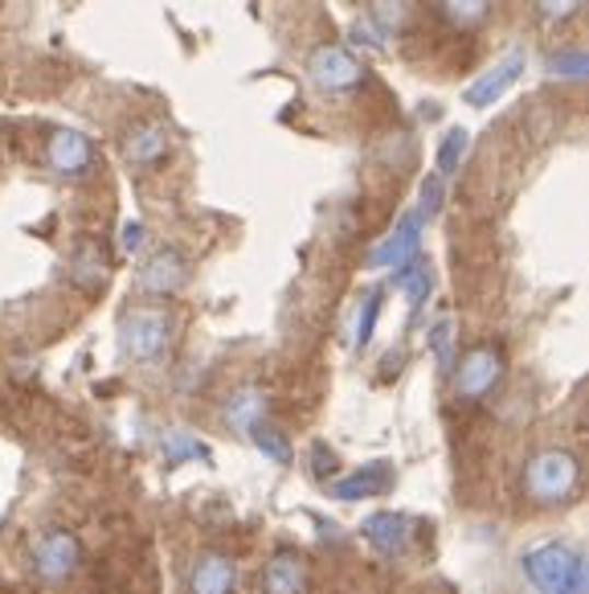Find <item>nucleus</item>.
Here are the masks:
<instances>
[{"label": "nucleus", "mask_w": 589, "mask_h": 594, "mask_svg": "<svg viewBox=\"0 0 589 594\" xmlns=\"http://www.w3.org/2000/svg\"><path fill=\"white\" fill-rule=\"evenodd\" d=\"M311 471H315L320 480H332V476H336V455L327 452L324 443H315V447H311Z\"/></svg>", "instance_id": "7c9ffc66"}, {"label": "nucleus", "mask_w": 589, "mask_h": 594, "mask_svg": "<svg viewBox=\"0 0 589 594\" xmlns=\"http://www.w3.org/2000/svg\"><path fill=\"white\" fill-rule=\"evenodd\" d=\"M70 275L82 287H103L107 283V251L94 242V238H82L70 254Z\"/></svg>", "instance_id": "a211bd4d"}, {"label": "nucleus", "mask_w": 589, "mask_h": 594, "mask_svg": "<svg viewBox=\"0 0 589 594\" xmlns=\"http://www.w3.org/2000/svg\"><path fill=\"white\" fill-rule=\"evenodd\" d=\"M188 591L193 594H233L238 591V562L218 553V549H205L188 566Z\"/></svg>", "instance_id": "9d476101"}, {"label": "nucleus", "mask_w": 589, "mask_h": 594, "mask_svg": "<svg viewBox=\"0 0 589 594\" xmlns=\"http://www.w3.org/2000/svg\"><path fill=\"white\" fill-rule=\"evenodd\" d=\"M466 127H450L447 136H442V144H438V176H454L459 172V164H463L466 157Z\"/></svg>", "instance_id": "4be33fe9"}, {"label": "nucleus", "mask_w": 589, "mask_h": 594, "mask_svg": "<svg viewBox=\"0 0 589 594\" xmlns=\"http://www.w3.org/2000/svg\"><path fill=\"white\" fill-rule=\"evenodd\" d=\"M450 336H454V324H450V320H438L435 329L426 332V341H430V349H435V357H438V369H450V353H454Z\"/></svg>", "instance_id": "bb28decb"}, {"label": "nucleus", "mask_w": 589, "mask_h": 594, "mask_svg": "<svg viewBox=\"0 0 589 594\" xmlns=\"http://www.w3.org/2000/svg\"><path fill=\"white\" fill-rule=\"evenodd\" d=\"M421 214L414 209V214H405L393 230H389L377 247H372V254H369V266H402V263H409V259H418L421 254Z\"/></svg>", "instance_id": "6e6552de"}, {"label": "nucleus", "mask_w": 589, "mask_h": 594, "mask_svg": "<svg viewBox=\"0 0 589 594\" xmlns=\"http://www.w3.org/2000/svg\"><path fill=\"white\" fill-rule=\"evenodd\" d=\"M185 283H188V263L176 247H160V251H152L140 263V271H136V287H140L143 296H155V299L176 296Z\"/></svg>", "instance_id": "0eeeda50"}, {"label": "nucleus", "mask_w": 589, "mask_h": 594, "mask_svg": "<svg viewBox=\"0 0 589 594\" xmlns=\"http://www.w3.org/2000/svg\"><path fill=\"white\" fill-rule=\"evenodd\" d=\"M581 484V464L565 447H544L524 464V496L541 509H557Z\"/></svg>", "instance_id": "f03ea898"}, {"label": "nucleus", "mask_w": 589, "mask_h": 594, "mask_svg": "<svg viewBox=\"0 0 589 594\" xmlns=\"http://www.w3.org/2000/svg\"><path fill=\"white\" fill-rule=\"evenodd\" d=\"M504 381V353L499 344H471L463 353V361L454 365V398L459 402H483L492 398Z\"/></svg>", "instance_id": "20e7f679"}, {"label": "nucleus", "mask_w": 589, "mask_h": 594, "mask_svg": "<svg viewBox=\"0 0 589 594\" xmlns=\"http://www.w3.org/2000/svg\"><path fill=\"white\" fill-rule=\"evenodd\" d=\"M263 594H308V566L294 553H275L258 579Z\"/></svg>", "instance_id": "4468645a"}, {"label": "nucleus", "mask_w": 589, "mask_h": 594, "mask_svg": "<svg viewBox=\"0 0 589 594\" xmlns=\"http://www.w3.org/2000/svg\"><path fill=\"white\" fill-rule=\"evenodd\" d=\"M160 455H164L169 468H176V464H188V459H209V447L188 431H169L160 438Z\"/></svg>", "instance_id": "412c9836"}, {"label": "nucleus", "mask_w": 589, "mask_h": 594, "mask_svg": "<svg viewBox=\"0 0 589 594\" xmlns=\"http://www.w3.org/2000/svg\"><path fill=\"white\" fill-rule=\"evenodd\" d=\"M82 566V541L70 529H46L33 541V574L42 582H66Z\"/></svg>", "instance_id": "423d86ee"}, {"label": "nucleus", "mask_w": 589, "mask_h": 594, "mask_svg": "<svg viewBox=\"0 0 589 594\" xmlns=\"http://www.w3.org/2000/svg\"><path fill=\"white\" fill-rule=\"evenodd\" d=\"M586 70L589 62L581 49H561V54L548 58V75H553V79H586Z\"/></svg>", "instance_id": "393cba45"}, {"label": "nucleus", "mask_w": 589, "mask_h": 594, "mask_svg": "<svg viewBox=\"0 0 589 594\" xmlns=\"http://www.w3.org/2000/svg\"><path fill=\"white\" fill-rule=\"evenodd\" d=\"M176 341V316L169 308H131L119 320V353L127 361H160Z\"/></svg>", "instance_id": "7ed1b4c3"}, {"label": "nucleus", "mask_w": 589, "mask_h": 594, "mask_svg": "<svg viewBox=\"0 0 589 594\" xmlns=\"http://www.w3.org/2000/svg\"><path fill=\"white\" fill-rule=\"evenodd\" d=\"M127 164H140V169H148V164H155V160L169 157V124H160V119H152V124H140L131 136H127Z\"/></svg>", "instance_id": "2eb2a0df"}, {"label": "nucleus", "mask_w": 589, "mask_h": 594, "mask_svg": "<svg viewBox=\"0 0 589 594\" xmlns=\"http://www.w3.org/2000/svg\"><path fill=\"white\" fill-rule=\"evenodd\" d=\"M385 46V37H381V33L372 30L369 25V16H357V21H353V30H348V49H353V54H369V49H381Z\"/></svg>", "instance_id": "a878e982"}, {"label": "nucleus", "mask_w": 589, "mask_h": 594, "mask_svg": "<svg viewBox=\"0 0 589 594\" xmlns=\"http://www.w3.org/2000/svg\"><path fill=\"white\" fill-rule=\"evenodd\" d=\"M438 209H442V176H438V172H430V176L421 181V205H418L421 221H430Z\"/></svg>", "instance_id": "cd10ccee"}, {"label": "nucleus", "mask_w": 589, "mask_h": 594, "mask_svg": "<svg viewBox=\"0 0 589 594\" xmlns=\"http://www.w3.org/2000/svg\"><path fill=\"white\" fill-rule=\"evenodd\" d=\"M308 82L320 94H353L365 82V66L348 46H320L308 58Z\"/></svg>", "instance_id": "39448f33"}, {"label": "nucleus", "mask_w": 589, "mask_h": 594, "mask_svg": "<svg viewBox=\"0 0 589 594\" xmlns=\"http://www.w3.org/2000/svg\"><path fill=\"white\" fill-rule=\"evenodd\" d=\"M250 438H254V447H258L266 459H275V464H287V459H291V443H287V435H282L279 426L266 423V419L250 431Z\"/></svg>", "instance_id": "5701e85b"}, {"label": "nucleus", "mask_w": 589, "mask_h": 594, "mask_svg": "<svg viewBox=\"0 0 589 594\" xmlns=\"http://www.w3.org/2000/svg\"><path fill=\"white\" fill-rule=\"evenodd\" d=\"M389 488H393V468L389 464H365V468L348 471V476H332L327 496H336V501H372V496H385Z\"/></svg>", "instance_id": "f8f14e48"}, {"label": "nucleus", "mask_w": 589, "mask_h": 594, "mask_svg": "<svg viewBox=\"0 0 589 594\" xmlns=\"http://www.w3.org/2000/svg\"><path fill=\"white\" fill-rule=\"evenodd\" d=\"M143 238H148L143 221H124V230H119V251H124V254H140Z\"/></svg>", "instance_id": "c756f323"}, {"label": "nucleus", "mask_w": 589, "mask_h": 594, "mask_svg": "<svg viewBox=\"0 0 589 594\" xmlns=\"http://www.w3.org/2000/svg\"><path fill=\"white\" fill-rule=\"evenodd\" d=\"M381 304L385 296L381 292H369V296L360 299V316H357V349L372 341V332H377V320H381Z\"/></svg>", "instance_id": "b1692460"}, {"label": "nucleus", "mask_w": 589, "mask_h": 594, "mask_svg": "<svg viewBox=\"0 0 589 594\" xmlns=\"http://www.w3.org/2000/svg\"><path fill=\"white\" fill-rule=\"evenodd\" d=\"M438 9H442V16H447V25L475 33L483 21L492 16L496 0H438Z\"/></svg>", "instance_id": "6ab92c4d"}, {"label": "nucleus", "mask_w": 589, "mask_h": 594, "mask_svg": "<svg viewBox=\"0 0 589 594\" xmlns=\"http://www.w3.org/2000/svg\"><path fill=\"white\" fill-rule=\"evenodd\" d=\"M577 4L581 0H536V13L548 21V25H561V21H569L577 13Z\"/></svg>", "instance_id": "c85d7f7f"}, {"label": "nucleus", "mask_w": 589, "mask_h": 594, "mask_svg": "<svg viewBox=\"0 0 589 594\" xmlns=\"http://www.w3.org/2000/svg\"><path fill=\"white\" fill-rule=\"evenodd\" d=\"M536 594H589L586 553L569 541H541L520 558Z\"/></svg>", "instance_id": "f257e3e1"}, {"label": "nucleus", "mask_w": 589, "mask_h": 594, "mask_svg": "<svg viewBox=\"0 0 589 594\" xmlns=\"http://www.w3.org/2000/svg\"><path fill=\"white\" fill-rule=\"evenodd\" d=\"M365 16H369L372 30L389 42L393 33H402L405 25H409V0H372Z\"/></svg>", "instance_id": "aec40b11"}, {"label": "nucleus", "mask_w": 589, "mask_h": 594, "mask_svg": "<svg viewBox=\"0 0 589 594\" xmlns=\"http://www.w3.org/2000/svg\"><path fill=\"white\" fill-rule=\"evenodd\" d=\"M393 287H402L405 299H409V308H414V324H418L421 308H426V299L435 292V271L426 266V259H409V263L393 266Z\"/></svg>", "instance_id": "dca6fc26"}, {"label": "nucleus", "mask_w": 589, "mask_h": 594, "mask_svg": "<svg viewBox=\"0 0 589 594\" xmlns=\"http://www.w3.org/2000/svg\"><path fill=\"white\" fill-rule=\"evenodd\" d=\"M263 419H266V393L258 390V386H242L238 393H230V402H226V423H230L238 435H250Z\"/></svg>", "instance_id": "f3484780"}, {"label": "nucleus", "mask_w": 589, "mask_h": 594, "mask_svg": "<svg viewBox=\"0 0 589 594\" xmlns=\"http://www.w3.org/2000/svg\"><path fill=\"white\" fill-rule=\"evenodd\" d=\"M46 160L49 169L62 172V176H82L94 164V144L82 132H74V127H58L46 144Z\"/></svg>", "instance_id": "9b49d317"}, {"label": "nucleus", "mask_w": 589, "mask_h": 594, "mask_svg": "<svg viewBox=\"0 0 589 594\" xmlns=\"http://www.w3.org/2000/svg\"><path fill=\"white\" fill-rule=\"evenodd\" d=\"M520 75H524V49H508L487 75H480V79L466 87L463 103L466 107H492L499 94H508V87H516Z\"/></svg>", "instance_id": "1a4fd4ad"}, {"label": "nucleus", "mask_w": 589, "mask_h": 594, "mask_svg": "<svg viewBox=\"0 0 589 594\" xmlns=\"http://www.w3.org/2000/svg\"><path fill=\"white\" fill-rule=\"evenodd\" d=\"M360 533H365V541H369L377 553H385V558H397L405 546H409V516L405 513H372L365 516V525H360Z\"/></svg>", "instance_id": "ddd939ff"}]
</instances>
